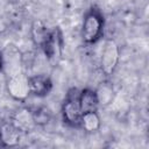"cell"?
Masks as SVG:
<instances>
[{
	"label": "cell",
	"mask_w": 149,
	"mask_h": 149,
	"mask_svg": "<svg viewBox=\"0 0 149 149\" xmlns=\"http://www.w3.org/2000/svg\"><path fill=\"white\" fill-rule=\"evenodd\" d=\"M104 17L99 9L91 8L84 16L81 26V38L86 44H94L102 35Z\"/></svg>",
	"instance_id": "obj_1"
},
{
	"label": "cell",
	"mask_w": 149,
	"mask_h": 149,
	"mask_svg": "<svg viewBox=\"0 0 149 149\" xmlns=\"http://www.w3.org/2000/svg\"><path fill=\"white\" fill-rule=\"evenodd\" d=\"M81 109L79 105V91L71 88L66 93V97L62 104V116L66 125L71 127H79Z\"/></svg>",
	"instance_id": "obj_2"
},
{
	"label": "cell",
	"mask_w": 149,
	"mask_h": 149,
	"mask_svg": "<svg viewBox=\"0 0 149 149\" xmlns=\"http://www.w3.org/2000/svg\"><path fill=\"white\" fill-rule=\"evenodd\" d=\"M120 59V49L112 38L106 40L100 55V70L105 76H111L118 66Z\"/></svg>",
	"instance_id": "obj_3"
},
{
	"label": "cell",
	"mask_w": 149,
	"mask_h": 149,
	"mask_svg": "<svg viewBox=\"0 0 149 149\" xmlns=\"http://www.w3.org/2000/svg\"><path fill=\"white\" fill-rule=\"evenodd\" d=\"M6 88L8 94L16 101H24L29 94V76L24 72H20L7 77Z\"/></svg>",
	"instance_id": "obj_4"
},
{
	"label": "cell",
	"mask_w": 149,
	"mask_h": 149,
	"mask_svg": "<svg viewBox=\"0 0 149 149\" xmlns=\"http://www.w3.org/2000/svg\"><path fill=\"white\" fill-rule=\"evenodd\" d=\"M63 37H62V33L58 28H54L50 31V35L47 40V42L43 44V47L41 48L43 54L45 55L47 59L50 63H57L63 54Z\"/></svg>",
	"instance_id": "obj_5"
},
{
	"label": "cell",
	"mask_w": 149,
	"mask_h": 149,
	"mask_svg": "<svg viewBox=\"0 0 149 149\" xmlns=\"http://www.w3.org/2000/svg\"><path fill=\"white\" fill-rule=\"evenodd\" d=\"M2 52L3 58V69L7 73V77L23 72L22 71V56L21 52L14 47V45H7Z\"/></svg>",
	"instance_id": "obj_6"
},
{
	"label": "cell",
	"mask_w": 149,
	"mask_h": 149,
	"mask_svg": "<svg viewBox=\"0 0 149 149\" xmlns=\"http://www.w3.org/2000/svg\"><path fill=\"white\" fill-rule=\"evenodd\" d=\"M21 133H27L33 130L36 127V123L34 121L33 118V113L30 108L27 107H21L19 109H16L9 120Z\"/></svg>",
	"instance_id": "obj_7"
},
{
	"label": "cell",
	"mask_w": 149,
	"mask_h": 149,
	"mask_svg": "<svg viewBox=\"0 0 149 149\" xmlns=\"http://www.w3.org/2000/svg\"><path fill=\"white\" fill-rule=\"evenodd\" d=\"M21 132L10 121H0V147H15L21 139Z\"/></svg>",
	"instance_id": "obj_8"
},
{
	"label": "cell",
	"mask_w": 149,
	"mask_h": 149,
	"mask_svg": "<svg viewBox=\"0 0 149 149\" xmlns=\"http://www.w3.org/2000/svg\"><path fill=\"white\" fill-rule=\"evenodd\" d=\"M52 88L51 79L45 74H34L29 76V90L30 94L35 97H45L50 93Z\"/></svg>",
	"instance_id": "obj_9"
},
{
	"label": "cell",
	"mask_w": 149,
	"mask_h": 149,
	"mask_svg": "<svg viewBox=\"0 0 149 149\" xmlns=\"http://www.w3.org/2000/svg\"><path fill=\"white\" fill-rule=\"evenodd\" d=\"M79 105L81 113L85 112H94L99 108V101L95 93V90L84 88L79 92Z\"/></svg>",
	"instance_id": "obj_10"
},
{
	"label": "cell",
	"mask_w": 149,
	"mask_h": 149,
	"mask_svg": "<svg viewBox=\"0 0 149 149\" xmlns=\"http://www.w3.org/2000/svg\"><path fill=\"white\" fill-rule=\"evenodd\" d=\"M50 29H48V27L41 21V20H36L33 22L31 24V40L34 42L35 45H37L38 48H42L43 44L47 42L49 35H50Z\"/></svg>",
	"instance_id": "obj_11"
},
{
	"label": "cell",
	"mask_w": 149,
	"mask_h": 149,
	"mask_svg": "<svg viewBox=\"0 0 149 149\" xmlns=\"http://www.w3.org/2000/svg\"><path fill=\"white\" fill-rule=\"evenodd\" d=\"M100 118L97 111L94 112H85L81 114L79 127H81L87 133H94L100 128Z\"/></svg>",
	"instance_id": "obj_12"
},
{
	"label": "cell",
	"mask_w": 149,
	"mask_h": 149,
	"mask_svg": "<svg viewBox=\"0 0 149 149\" xmlns=\"http://www.w3.org/2000/svg\"><path fill=\"white\" fill-rule=\"evenodd\" d=\"M99 105H107L113 99V88L108 83H101V85L95 90Z\"/></svg>",
	"instance_id": "obj_13"
},
{
	"label": "cell",
	"mask_w": 149,
	"mask_h": 149,
	"mask_svg": "<svg viewBox=\"0 0 149 149\" xmlns=\"http://www.w3.org/2000/svg\"><path fill=\"white\" fill-rule=\"evenodd\" d=\"M31 113H33V118H34V121H35L36 126H43V125L48 123L50 121V119H51L50 111L47 107H43V106L33 108Z\"/></svg>",
	"instance_id": "obj_14"
},
{
	"label": "cell",
	"mask_w": 149,
	"mask_h": 149,
	"mask_svg": "<svg viewBox=\"0 0 149 149\" xmlns=\"http://www.w3.org/2000/svg\"><path fill=\"white\" fill-rule=\"evenodd\" d=\"M7 28H8L7 21H6L2 16H0V34H3V33L7 30Z\"/></svg>",
	"instance_id": "obj_15"
},
{
	"label": "cell",
	"mask_w": 149,
	"mask_h": 149,
	"mask_svg": "<svg viewBox=\"0 0 149 149\" xmlns=\"http://www.w3.org/2000/svg\"><path fill=\"white\" fill-rule=\"evenodd\" d=\"M3 69V58H2V52L0 51V72H2Z\"/></svg>",
	"instance_id": "obj_16"
}]
</instances>
